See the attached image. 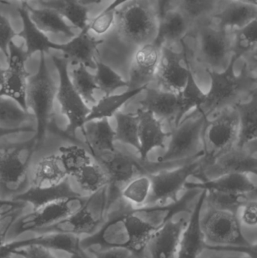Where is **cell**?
<instances>
[{"label": "cell", "instance_id": "6da1fadb", "mask_svg": "<svg viewBox=\"0 0 257 258\" xmlns=\"http://www.w3.org/2000/svg\"><path fill=\"white\" fill-rule=\"evenodd\" d=\"M199 191L187 189L182 198L168 205L125 209L93 234L80 239V245L84 251L121 247L140 254L157 230L177 214L188 211L189 203Z\"/></svg>", "mask_w": 257, "mask_h": 258}, {"label": "cell", "instance_id": "7a4b0ae2", "mask_svg": "<svg viewBox=\"0 0 257 258\" xmlns=\"http://www.w3.org/2000/svg\"><path fill=\"white\" fill-rule=\"evenodd\" d=\"M237 59L232 55L229 65L222 73L206 70L211 79V89L206 94L205 101L198 110L208 118L214 112L239 103L245 93L256 90V78L245 63L239 76L235 75L234 67Z\"/></svg>", "mask_w": 257, "mask_h": 258}, {"label": "cell", "instance_id": "3957f363", "mask_svg": "<svg viewBox=\"0 0 257 258\" xmlns=\"http://www.w3.org/2000/svg\"><path fill=\"white\" fill-rule=\"evenodd\" d=\"M57 87L47 67L45 53H40L38 71L30 76L26 92L28 111L36 122L35 135L36 149L45 142L47 132L54 119Z\"/></svg>", "mask_w": 257, "mask_h": 258}, {"label": "cell", "instance_id": "277c9868", "mask_svg": "<svg viewBox=\"0 0 257 258\" xmlns=\"http://www.w3.org/2000/svg\"><path fill=\"white\" fill-rule=\"evenodd\" d=\"M36 150L34 138L0 147V191L4 198L27 189L29 168Z\"/></svg>", "mask_w": 257, "mask_h": 258}, {"label": "cell", "instance_id": "5b68a950", "mask_svg": "<svg viewBox=\"0 0 257 258\" xmlns=\"http://www.w3.org/2000/svg\"><path fill=\"white\" fill-rule=\"evenodd\" d=\"M116 12V24L122 39L136 48L152 42L156 36L157 11L148 0H132Z\"/></svg>", "mask_w": 257, "mask_h": 258}, {"label": "cell", "instance_id": "8992f818", "mask_svg": "<svg viewBox=\"0 0 257 258\" xmlns=\"http://www.w3.org/2000/svg\"><path fill=\"white\" fill-rule=\"evenodd\" d=\"M107 203V186L88 196L82 207L60 221L38 229L37 234L80 235L90 236L97 231L104 221Z\"/></svg>", "mask_w": 257, "mask_h": 258}, {"label": "cell", "instance_id": "52a82bcc", "mask_svg": "<svg viewBox=\"0 0 257 258\" xmlns=\"http://www.w3.org/2000/svg\"><path fill=\"white\" fill-rule=\"evenodd\" d=\"M51 59L59 78L56 101L60 105L62 114L68 121L67 127L64 131L65 136L75 140L77 131L81 130L85 124L90 107L84 102L72 84L68 60L65 57H59L53 54Z\"/></svg>", "mask_w": 257, "mask_h": 258}, {"label": "cell", "instance_id": "ba28073f", "mask_svg": "<svg viewBox=\"0 0 257 258\" xmlns=\"http://www.w3.org/2000/svg\"><path fill=\"white\" fill-rule=\"evenodd\" d=\"M207 150H202L195 156L192 162L181 165L175 169L165 170L152 174L149 173L151 180V192L146 206H163L172 201L178 200L180 191L185 187L189 177L199 174L204 165H208Z\"/></svg>", "mask_w": 257, "mask_h": 258}, {"label": "cell", "instance_id": "9c48e42d", "mask_svg": "<svg viewBox=\"0 0 257 258\" xmlns=\"http://www.w3.org/2000/svg\"><path fill=\"white\" fill-rule=\"evenodd\" d=\"M81 195L69 197L48 203L30 213L21 215L9 230L7 242L15 240L24 233L36 230L60 221L79 210L87 200Z\"/></svg>", "mask_w": 257, "mask_h": 258}, {"label": "cell", "instance_id": "30bf717a", "mask_svg": "<svg viewBox=\"0 0 257 258\" xmlns=\"http://www.w3.org/2000/svg\"><path fill=\"white\" fill-rule=\"evenodd\" d=\"M106 171L108 177L107 186V203L106 212L121 197V192L127 183L140 174H149L144 166V162L137 160L135 158L115 151L112 156L105 159L98 157L95 159Z\"/></svg>", "mask_w": 257, "mask_h": 258}, {"label": "cell", "instance_id": "8fae6325", "mask_svg": "<svg viewBox=\"0 0 257 258\" xmlns=\"http://www.w3.org/2000/svg\"><path fill=\"white\" fill-rule=\"evenodd\" d=\"M199 113L198 117L187 118L176 128H173L167 150L158 158L157 162L170 164L196 153L202 140L205 139L203 135L208 123V118L200 111Z\"/></svg>", "mask_w": 257, "mask_h": 258}, {"label": "cell", "instance_id": "7c38bea8", "mask_svg": "<svg viewBox=\"0 0 257 258\" xmlns=\"http://www.w3.org/2000/svg\"><path fill=\"white\" fill-rule=\"evenodd\" d=\"M201 227L205 242L211 245L241 248L254 245L243 235L237 214L212 209L201 221Z\"/></svg>", "mask_w": 257, "mask_h": 258}, {"label": "cell", "instance_id": "4fadbf2b", "mask_svg": "<svg viewBox=\"0 0 257 258\" xmlns=\"http://www.w3.org/2000/svg\"><path fill=\"white\" fill-rule=\"evenodd\" d=\"M28 58L25 51L12 41L9 45L8 66L3 69L0 83V96L6 97L27 110L26 92L30 74L26 69Z\"/></svg>", "mask_w": 257, "mask_h": 258}, {"label": "cell", "instance_id": "5bb4252c", "mask_svg": "<svg viewBox=\"0 0 257 258\" xmlns=\"http://www.w3.org/2000/svg\"><path fill=\"white\" fill-rule=\"evenodd\" d=\"M198 57L206 70L224 66L232 57V38L228 30L205 26L198 34Z\"/></svg>", "mask_w": 257, "mask_h": 258}, {"label": "cell", "instance_id": "9a60e30c", "mask_svg": "<svg viewBox=\"0 0 257 258\" xmlns=\"http://www.w3.org/2000/svg\"><path fill=\"white\" fill-rule=\"evenodd\" d=\"M220 116L211 122L205 128L207 138L214 148V152L206 155L208 164L222 153L230 150L236 144L238 135V114L235 107L223 109Z\"/></svg>", "mask_w": 257, "mask_h": 258}, {"label": "cell", "instance_id": "2e32d148", "mask_svg": "<svg viewBox=\"0 0 257 258\" xmlns=\"http://www.w3.org/2000/svg\"><path fill=\"white\" fill-rule=\"evenodd\" d=\"M186 57V50L178 53L170 47L162 46L161 60L155 78L159 89L175 94L184 89L192 69L188 60L187 66L183 63Z\"/></svg>", "mask_w": 257, "mask_h": 258}, {"label": "cell", "instance_id": "e0dca14e", "mask_svg": "<svg viewBox=\"0 0 257 258\" xmlns=\"http://www.w3.org/2000/svg\"><path fill=\"white\" fill-rule=\"evenodd\" d=\"M162 46L152 41L138 47L134 51L128 74L129 89L149 86L155 80L161 60Z\"/></svg>", "mask_w": 257, "mask_h": 258}, {"label": "cell", "instance_id": "ac0fdd59", "mask_svg": "<svg viewBox=\"0 0 257 258\" xmlns=\"http://www.w3.org/2000/svg\"><path fill=\"white\" fill-rule=\"evenodd\" d=\"M158 23L154 42L161 46L170 47L172 44L183 42L190 28L191 19L179 7H166L157 12Z\"/></svg>", "mask_w": 257, "mask_h": 258}, {"label": "cell", "instance_id": "d6986e66", "mask_svg": "<svg viewBox=\"0 0 257 258\" xmlns=\"http://www.w3.org/2000/svg\"><path fill=\"white\" fill-rule=\"evenodd\" d=\"M104 42L103 39H96L91 35L88 24L69 42L59 43L58 51L63 52L65 58L72 65L81 64L85 68L95 69L98 47Z\"/></svg>", "mask_w": 257, "mask_h": 258}, {"label": "cell", "instance_id": "ffe728a7", "mask_svg": "<svg viewBox=\"0 0 257 258\" xmlns=\"http://www.w3.org/2000/svg\"><path fill=\"white\" fill-rule=\"evenodd\" d=\"M39 236L24 240H13L6 242L0 247V258H6L12 255L15 250L20 249L27 245H38L49 250H57L64 251L72 254L82 251L80 245L79 236L73 235L57 234H38Z\"/></svg>", "mask_w": 257, "mask_h": 258}, {"label": "cell", "instance_id": "44dd1931", "mask_svg": "<svg viewBox=\"0 0 257 258\" xmlns=\"http://www.w3.org/2000/svg\"><path fill=\"white\" fill-rule=\"evenodd\" d=\"M207 191L202 189L199 201L193 210L190 221L181 235L177 258H197L207 248L201 227V212L205 202Z\"/></svg>", "mask_w": 257, "mask_h": 258}, {"label": "cell", "instance_id": "7402d4cb", "mask_svg": "<svg viewBox=\"0 0 257 258\" xmlns=\"http://www.w3.org/2000/svg\"><path fill=\"white\" fill-rule=\"evenodd\" d=\"M138 138L140 142V160L145 162L148 155L155 148H164V142L170 133H166L162 127V122L149 110L139 108Z\"/></svg>", "mask_w": 257, "mask_h": 258}, {"label": "cell", "instance_id": "603a6c76", "mask_svg": "<svg viewBox=\"0 0 257 258\" xmlns=\"http://www.w3.org/2000/svg\"><path fill=\"white\" fill-rule=\"evenodd\" d=\"M187 224L184 218L176 221L170 220L157 230L147 244L151 258H173Z\"/></svg>", "mask_w": 257, "mask_h": 258}, {"label": "cell", "instance_id": "cb8c5ba5", "mask_svg": "<svg viewBox=\"0 0 257 258\" xmlns=\"http://www.w3.org/2000/svg\"><path fill=\"white\" fill-rule=\"evenodd\" d=\"M187 189L217 191L227 194H253L256 192V185L243 173H226L213 180L204 179L200 183H186Z\"/></svg>", "mask_w": 257, "mask_h": 258}, {"label": "cell", "instance_id": "d4e9b609", "mask_svg": "<svg viewBox=\"0 0 257 258\" xmlns=\"http://www.w3.org/2000/svg\"><path fill=\"white\" fill-rule=\"evenodd\" d=\"M85 140L89 152L95 159L106 152L116 151L114 142L115 130L112 128L109 119H101L86 122L81 129Z\"/></svg>", "mask_w": 257, "mask_h": 258}, {"label": "cell", "instance_id": "484cf974", "mask_svg": "<svg viewBox=\"0 0 257 258\" xmlns=\"http://www.w3.org/2000/svg\"><path fill=\"white\" fill-rule=\"evenodd\" d=\"M257 6L229 0L214 15L216 26L223 30H235L256 20Z\"/></svg>", "mask_w": 257, "mask_h": 258}, {"label": "cell", "instance_id": "4316f807", "mask_svg": "<svg viewBox=\"0 0 257 258\" xmlns=\"http://www.w3.org/2000/svg\"><path fill=\"white\" fill-rule=\"evenodd\" d=\"M18 11L22 21V30L17 33V36L24 39L26 48L24 51L27 58H30L37 52L46 54L50 50L58 51L59 43L52 42L44 32L36 27L24 3L21 7L18 8Z\"/></svg>", "mask_w": 257, "mask_h": 258}, {"label": "cell", "instance_id": "83f0119b", "mask_svg": "<svg viewBox=\"0 0 257 258\" xmlns=\"http://www.w3.org/2000/svg\"><path fill=\"white\" fill-rule=\"evenodd\" d=\"M78 195L81 194L72 189L69 178H68L54 186L44 187L30 186L24 192L12 197V199L30 205L33 209H36L48 203Z\"/></svg>", "mask_w": 257, "mask_h": 258}, {"label": "cell", "instance_id": "f1b7e54d", "mask_svg": "<svg viewBox=\"0 0 257 258\" xmlns=\"http://www.w3.org/2000/svg\"><path fill=\"white\" fill-rule=\"evenodd\" d=\"M146 98L140 102L142 108L153 113L161 122L174 124L178 110V94L148 86Z\"/></svg>", "mask_w": 257, "mask_h": 258}, {"label": "cell", "instance_id": "f546056e", "mask_svg": "<svg viewBox=\"0 0 257 258\" xmlns=\"http://www.w3.org/2000/svg\"><path fill=\"white\" fill-rule=\"evenodd\" d=\"M234 107L238 114V135L237 148L244 149L251 142H256L257 138V97L256 90L250 95L247 102H239Z\"/></svg>", "mask_w": 257, "mask_h": 258}, {"label": "cell", "instance_id": "4dcf8cb0", "mask_svg": "<svg viewBox=\"0 0 257 258\" xmlns=\"http://www.w3.org/2000/svg\"><path fill=\"white\" fill-rule=\"evenodd\" d=\"M211 165L221 168L226 173H243L254 174L257 171L256 153H247L244 149L231 148L217 156Z\"/></svg>", "mask_w": 257, "mask_h": 258}, {"label": "cell", "instance_id": "1f68e13d", "mask_svg": "<svg viewBox=\"0 0 257 258\" xmlns=\"http://www.w3.org/2000/svg\"><path fill=\"white\" fill-rule=\"evenodd\" d=\"M68 178L69 177L57 153L45 156L36 164L30 186L37 187L54 186Z\"/></svg>", "mask_w": 257, "mask_h": 258}, {"label": "cell", "instance_id": "d6a6232c", "mask_svg": "<svg viewBox=\"0 0 257 258\" xmlns=\"http://www.w3.org/2000/svg\"><path fill=\"white\" fill-rule=\"evenodd\" d=\"M23 3L28 11L33 22L44 33L60 34L69 38L75 36L73 27L66 24L64 18L55 11L48 8L35 9L27 4L26 2Z\"/></svg>", "mask_w": 257, "mask_h": 258}, {"label": "cell", "instance_id": "836d02e7", "mask_svg": "<svg viewBox=\"0 0 257 258\" xmlns=\"http://www.w3.org/2000/svg\"><path fill=\"white\" fill-rule=\"evenodd\" d=\"M147 87L143 86L138 89H129L119 95H104L90 107V112L86 117L85 123L91 121L113 117L128 101L146 90Z\"/></svg>", "mask_w": 257, "mask_h": 258}, {"label": "cell", "instance_id": "e575fe53", "mask_svg": "<svg viewBox=\"0 0 257 258\" xmlns=\"http://www.w3.org/2000/svg\"><path fill=\"white\" fill-rule=\"evenodd\" d=\"M44 8L52 9L80 30L89 24V9L78 0H39Z\"/></svg>", "mask_w": 257, "mask_h": 258}, {"label": "cell", "instance_id": "d590c367", "mask_svg": "<svg viewBox=\"0 0 257 258\" xmlns=\"http://www.w3.org/2000/svg\"><path fill=\"white\" fill-rule=\"evenodd\" d=\"M206 94L201 90L196 83L193 71L189 74L187 84L182 91L178 94V110L173 124L176 128L183 121L184 116L192 109L199 108L205 103Z\"/></svg>", "mask_w": 257, "mask_h": 258}, {"label": "cell", "instance_id": "8d00e7d4", "mask_svg": "<svg viewBox=\"0 0 257 258\" xmlns=\"http://www.w3.org/2000/svg\"><path fill=\"white\" fill-rule=\"evenodd\" d=\"M35 121L33 115L18 103L6 97L0 96V128L18 129L30 126Z\"/></svg>", "mask_w": 257, "mask_h": 258}, {"label": "cell", "instance_id": "74e56055", "mask_svg": "<svg viewBox=\"0 0 257 258\" xmlns=\"http://www.w3.org/2000/svg\"><path fill=\"white\" fill-rule=\"evenodd\" d=\"M59 156L68 177H73L81 168L95 161L89 150L76 144L62 146Z\"/></svg>", "mask_w": 257, "mask_h": 258}, {"label": "cell", "instance_id": "f35d334b", "mask_svg": "<svg viewBox=\"0 0 257 258\" xmlns=\"http://www.w3.org/2000/svg\"><path fill=\"white\" fill-rule=\"evenodd\" d=\"M253 200H256V192L227 194L217 191H207L205 197V201L208 202L211 209L234 214H238L241 206Z\"/></svg>", "mask_w": 257, "mask_h": 258}, {"label": "cell", "instance_id": "ab89813d", "mask_svg": "<svg viewBox=\"0 0 257 258\" xmlns=\"http://www.w3.org/2000/svg\"><path fill=\"white\" fill-rule=\"evenodd\" d=\"M82 190L90 194L101 190L108 184V177L103 167L96 161L81 168L73 176Z\"/></svg>", "mask_w": 257, "mask_h": 258}, {"label": "cell", "instance_id": "60d3db41", "mask_svg": "<svg viewBox=\"0 0 257 258\" xmlns=\"http://www.w3.org/2000/svg\"><path fill=\"white\" fill-rule=\"evenodd\" d=\"M256 20L232 32V55L237 60L243 56L256 53Z\"/></svg>", "mask_w": 257, "mask_h": 258}, {"label": "cell", "instance_id": "b9f144b4", "mask_svg": "<svg viewBox=\"0 0 257 258\" xmlns=\"http://www.w3.org/2000/svg\"><path fill=\"white\" fill-rule=\"evenodd\" d=\"M116 120L115 140L123 144L132 146L139 150L138 116L137 113H124L117 112L114 115Z\"/></svg>", "mask_w": 257, "mask_h": 258}, {"label": "cell", "instance_id": "7bdbcfd3", "mask_svg": "<svg viewBox=\"0 0 257 258\" xmlns=\"http://www.w3.org/2000/svg\"><path fill=\"white\" fill-rule=\"evenodd\" d=\"M151 192V180L149 174L137 176L125 185L121 197L134 208L146 206Z\"/></svg>", "mask_w": 257, "mask_h": 258}, {"label": "cell", "instance_id": "ee69618b", "mask_svg": "<svg viewBox=\"0 0 257 258\" xmlns=\"http://www.w3.org/2000/svg\"><path fill=\"white\" fill-rule=\"evenodd\" d=\"M70 74L71 80L74 87L88 105L95 104V91L98 90L95 76L92 75L87 68L81 64L74 65Z\"/></svg>", "mask_w": 257, "mask_h": 258}, {"label": "cell", "instance_id": "f6af8a7d", "mask_svg": "<svg viewBox=\"0 0 257 258\" xmlns=\"http://www.w3.org/2000/svg\"><path fill=\"white\" fill-rule=\"evenodd\" d=\"M95 79L98 90H101L104 95H113L116 89L124 86H128V82L115 70L104 63L101 60H96Z\"/></svg>", "mask_w": 257, "mask_h": 258}, {"label": "cell", "instance_id": "bcb514c9", "mask_svg": "<svg viewBox=\"0 0 257 258\" xmlns=\"http://www.w3.org/2000/svg\"><path fill=\"white\" fill-rule=\"evenodd\" d=\"M116 12L117 9L101 12L89 24V30L97 35L105 34L116 24Z\"/></svg>", "mask_w": 257, "mask_h": 258}, {"label": "cell", "instance_id": "7dc6e473", "mask_svg": "<svg viewBox=\"0 0 257 258\" xmlns=\"http://www.w3.org/2000/svg\"><path fill=\"white\" fill-rule=\"evenodd\" d=\"M213 2L214 0H179V7L192 20L209 11Z\"/></svg>", "mask_w": 257, "mask_h": 258}, {"label": "cell", "instance_id": "c3c4849f", "mask_svg": "<svg viewBox=\"0 0 257 258\" xmlns=\"http://www.w3.org/2000/svg\"><path fill=\"white\" fill-rule=\"evenodd\" d=\"M17 36L9 20L0 12V51L7 59L9 56V45Z\"/></svg>", "mask_w": 257, "mask_h": 258}, {"label": "cell", "instance_id": "681fc988", "mask_svg": "<svg viewBox=\"0 0 257 258\" xmlns=\"http://www.w3.org/2000/svg\"><path fill=\"white\" fill-rule=\"evenodd\" d=\"M12 254L24 258H56L48 248L38 245H27L12 251Z\"/></svg>", "mask_w": 257, "mask_h": 258}, {"label": "cell", "instance_id": "f907efd6", "mask_svg": "<svg viewBox=\"0 0 257 258\" xmlns=\"http://www.w3.org/2000/svg\"><path fill=\"white\" fill-rule=\"evenodd\" d=\"M240 221L244 225L255 227L257 224L256 200H250L240 208Z\"/></svg>", "mask_w": 257, "mask_h": 258}, {"label": "cell", "instance_id": "816d5d0a", "mask_svg": "<svg viewBox=\"0 0 257 258\" xmlns=\"http://www.w3.org/2000/svg\"><path fill=\"white\" fill-rule=\"evenodd\" d=\"M95 258H131L132 251L128 248L112 247L99 250H90Z\"/></svg>", "mask_w": 257, "mask_h": 258}, {"label": "cell", "instance_id": "f5cc1de1", "mask_svg": "<svg viewBox=\"0 0 257 258\" xmlns=\"http://www.w3.org/2000/svg\"><path fill=\"white\" fill-rule=\"evenodd\" d=\"M23 211L12 212L6 216L0 218V247L7 242V236L15 221L22 215Z\"/></svg>", "mask_w": 257, "mask_h": 258}, {"label": "cell", "instance_id": "db71d44e", "mask_svg": "<svg viewBox=\"0 0 257 258\" xmlns=\"http://www.w3.org/2000/svg\"><path fill=\"white\" fill-rule=\"evenodd\" d=\"M27 205L12 198L0 197V218L17 211L24 210Z\"/></svg>", "mask_w": 257, "mask_h": 258}, {"label": "cell", "instance_id": "11a10c76", "mask_svg": "<svg viewBox=\"0 0 257 258\" xmlns=\"http://www.w3.org/2000/svg\"><path fill=\"white\" fill-rule=\"evenodd\" d=\"M28 132H33L35 133V128L33 127L27 126L24 128L18 129H5L0 128V139L5 138L9 135H17V134L28 133Z\"/></svg>", "mask_w": 257, "mask_h": 258}, {"label": "cell", "instance_id": "9f6ffc18", "mask_svg": "<svg viewBox=\"0 0 257 258\" xmlns=\"http://www.w3.org/2000/svg\"><path fill=\"white\" fill-rule=\"evenodd\" d=\"M130 1H132V0H114V1H113L111 4L109 5L104 10H116L119 6L123 4H126V3H129Z\"/></svg>", "mask_w": 257, "mask_h": 258}, {"label": "cell", "instance_id": "6f0895ef", "mask_svg": "<svg viewBox=\"0 0 257 258\" xmlns=\"http://www.w3.org/2000/svg\"><path fill=\"white\" fill-rule=\"evenodd\" d=\"M104 0H78V3H81L83 6H91V5L100 4Z\"/></svg>", "mask_w": 257, "mask_h": 258}, {"label": "cell", "instance_id": "680465c9", "mask_svg": "<svg viewBox=\"0 0 257 258\" xmlns=\"http://www.w3.org/2000/svg\"><path fill=\"white\" fill-rule=\"evenodd\" d=\"M69 258H91L89 257V254L86 253V251L82 250L80 252L75 253V254H70Z\"/></svg>", "mask_w": 257, "mask_h": 258}, {"label": "cell", "instance_id": "91938a15", "mask_svg": "<svg viewBox=\"0 0 257 258\" xmlns=\"http://www.w3.org/2000/svg\"><path fill=\"white\" fill-rule=\"evenodd\" d=\"M237 1L243 2V3H248V4L255 5V6H257V0H237Z\"/></svg>", "mask_w": 257, "mask_h": 258}, {"label": "cell", "instance_id": "94428289", "mask_svg": "<svg viewBox=\"0 0 257 258\" xmlns=\"http://www.w3.org/2000/svg\"><path fill=\"white\" fill-rule=\"evenodd\" d=\"M3 68L0 66V83H1L2 74H3Z\"/></svg>", "mask_w": 257, "mask_h": 258}, {"label": "cell", "instance_id": "6125c7cd", "mask_svg": "<svg viewBox=\"0 0 257 258\" xmlns=\"http://www.w3.org/2000/svg\"><path fill=\"white\" fill-rule=\"evenodd\" d=\"M218 258H244V257H218Z\"/></svg>", "mask_w": 257, "mask_h": 258}, {"label": "cell", "instance_id": "be15d7a7", "mask_svg": "<svg viewBox=\"0 0 257 258\" xmlns=\"http://www.w3.org/2000/svg\"><path fill=\"white\" fill-rule=\"evenodd\" d=\"M6 258H12V255L7 256Z\"/></svg>", "mask_w": 257, "mask_h": 258}, {"label": "cell", "instance_id": "e7e4bbea", "mask_svg": "<svg viewBox=\"0 0 257 258\" xmlns=\"http://www.w3.org/2000/svg\"><path fill=\"white\" fill-rule=\"evenodd\" d=\"M21 1H24V0H21Z\"/></svg>", "mask_w": 257, "mask_h": 258}]
</instances>
